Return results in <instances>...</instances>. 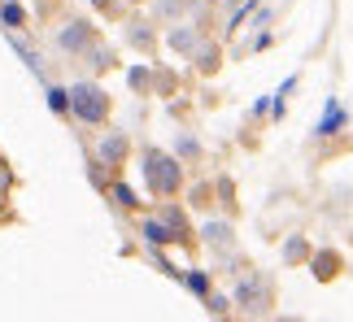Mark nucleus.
<instances>
[{"instance_id": "3", "label": "nucleus", "mask_w": 353, "mask_h": 322, "mask_svg": "<svg viewBox=\"0 0 353 322\" xmlns=\"http://www.w3.org/2000/svg\"><path fill=\"white\" fill-rule=\"evenodd\" d=\"M88 39H92L88 22H70V26L61 31V48H65V52H79V48H88Z\"/></svg>"}, {"instance_id": "2", "label": "nucleus", "mask_w": 353, "mask_h": 322, "mask_svg": "<svg viewBox=\"0 0 353 322\" xmlns=\"http://www.w3.org/2000/svg\"><path fill=\"white\" fill-rule=\"evenodd\" d=\"M144 179L148 187H153V196H170L174 187H179V166H174L170 157H161V153H144Z\"/></svg>"}, {"instance_id": "8", "label": "nucleus", "mask_w": 353, "mask_h": 322, "mask_svg": "<svg viewBox=\"0 0 353 322\" xmlns=\"http://www.w3.org/2000/svg\"><path fill=\"white\" fill-rule=\"evenodd\" d=\"M0 22H5V26H22V22H26L22 5H0Z\"/></svg>"}, {"instance_id": "10", "label": "nucleus", "mask_w": 353, "mask_h": 322, "mask_svg": "<svg viewBox=\"0 0 353 322\" xmlns=\"http://www.w3.org/2000/svg\"><path fill=\"white\" fill-rule=\"evenodd\" d=\"M0 174H5V161H0Z\"/></svg>"}, {"instance_id": "9", "label": "nucleus", "mask_w": 353, "mask_h": 322, "mask_svg": "<svg viewBox=\"0 0 353 322\" xmlns=\"http://www.w3.org/2000/svg\"><path fill=\"white\" fill-rule=\"evenodd\" d=\"M336 122H345V114H341V109H336V105H332V109H327V118H323V127H319V131H323V136H327V131H332Z\"/></svg>"}, {"instance_id": "6", "label": "nucleus", "mask_w": 353, "mask_h": 322, "mask_svg": "<svg viewBox=\"0 0 353 322\" xmlns=\"http://www.w3.org/2000/svg\"><path fill=\"white\" fill-rule=\"evenodd\" d=\"M48 105L57 114H70V92H65V87H48Z\"/></svg>"}, {"instance_id": "1", "label": "nucleus", "mask_w": 353, "mask_h": 322, "mask_svg": "<svg viewBox=\"0 0 353 322\" xmlns=\"http://www.w3.org/2000/svg\"><path fill=\"white\" fill-rule=\"evenodd\" d=\"M70 114L88 127H101L110 118V92H101L97 83H74L70 87Z\"/></svg>"}, {"instance_id": "7", "label": "nucleus", "mask_w": 353, "mask_h": 322, "mask_svg": "<svg viewBox=\"0 0 353 322\" xmlns=\"http://www.w3.org/2000/svg\"><path fill=\"white\" fill-rule=\"evenodd\" d=\"M122 153H127V140H122V136H110V140H105V149H101L105 161H118Z\"/></svg>"}, {"instance_id": "5", "label": "nucleus", "mask_w": 353, "mask_h": 322, "mask_svg": "<svg viewBox=\"0 0 353 322\" xmlns=\"http://www.w3.org/2000/svg\"><path fill=\"white\" fill-rule=\"evenodd\" d=\"M110 196H114V205H122V209H135V205H140V200H135V192H131V187H122V183L110 187Z\"/></svg>"}, {"instance_id": "4", "label": "nucleus", "mask_w": 353, "mask_h": 322, "mask_svg": "<svg viewBox=\"0 0 353 322\" xmlns=\"http://www.w3.org/2000/svg\"><path fill=\"white\" fill-rule=\"evenodd\" d=\"M144 239H148V244H166V239H174V235H170L161 222H153V218H148V222H144Z\"/></svg>"}]
</instances>
